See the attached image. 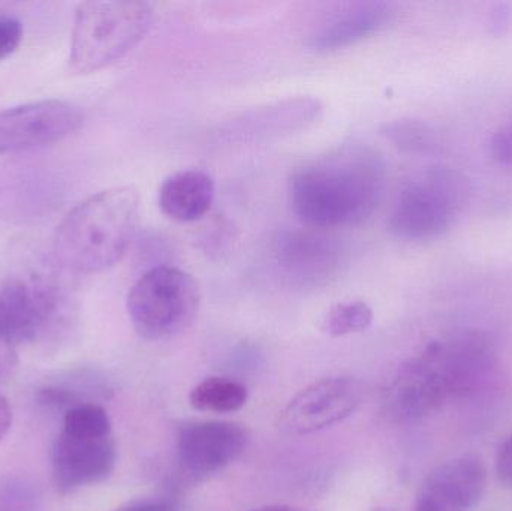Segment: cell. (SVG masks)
Wrapping results in <instances>:
<instances>
[{"mask_svg":"<svg viewBox=\"0 0 512 511\" xmlns=\"http://www.w3.org/2000/svg\"><path fill=\"white\" fill-rule=\"evenodd\" d=\"M385 164L361 144L339 147L301 165L289 180V204L304 227L316 230L360 225L384 197Z\"/></svg>","mask_w":512,"mask_h":511,"instance_id":"6da1fadb","label":"cell"},{"mask_svg":"<svg viewBox=\"0 0 512 511\" xmlns=\"http://www.w3.org/2000/svg\"><path fill=\"white\" fill-rule=\"evenodd\" d=\"M493 366L495 351L481 333H454L430 342L388 384L384 414L396 423L424 419L447 402L474 393L489 377Z\"/></svg>","mask_w":512,"mask_h":511,"instance_id":"7a4b0ae2","label":"cell"},{"mask_svg":"<svg viewBox=\"0 0 512 511\" xmlns=\"http://www.w3.org/2000/svg\"><path fill=\"white\" fill-rule=\"evenodd\" d=\"M138 215L140 192L135 186H116L86 198L57 227L56 257L78 273L111 269L131 246Z\"/></svg>","mask_w":512,"mask_h":511,"instance_id":"3957f363","label":"cell"},{"mask_svg":"<svg viewBox=\"0 0 512 511\" xmlns=\"http://www.w3.org/2000/svg\"><path fill=\"white\" fill-rule=\"evenodd\" d=\"M152 3L141 0H90L78 5L69 62L78 74H92L128 56L149 33Z\"/></svg>","mask_w":512,"mask_h":511,"instance_id":"277c9868","label":"cell"},{"mask_svg":"<svg viewBox=\"0 0 512 511\" xmlns=\"http://www.w3.org/2000/svg\"><path fill=\"white\" fill-rule=\"evenodd\" d=\"M471 197L468 179L450 167H430L400 189L388 228L403 240L441 236Z\"/></svg>","mask_w":512,"mask_h":511,"instance_id":"5b68a950","label":"cell"},{"mask_svg":"<svg viewBox=\"0 0 512 511\" xmlns=\"http://www.w3.org/2000/svg\"><path fill=\"white\" fill-rule=\"evenodd\" d=\"M200 300V288L188 272L179 267L156 266L132 285L126 309L141 338L164 341L194 323Z\"/></svg>","mask_w":512,"mask_h":511,"instance_id":"8992f818","label":"cell"},{"mask_svg":"<svg viewBox=\"0 0 512 511\" xmlns=\"http://www.w3.org/2000/svg\"><path fill=\"white\" fill-rule=\"evenodd\" d=\"M280 275L298 287L315 288L339 275L345 251L336 237L316 228H285L274 237Z\"/></svg>","mask_w":512,"mask_h":511,"instance_id":"52a82bcc","label":"cell"},{"mask_svg":"<svg viewBox=\"0 0 512 511\" xmlns=\"http://www.w3.org/2000/svg\"><path fill=\"white\" fill-rule=\"evenodd\" d=\"M83 113L59 99L30 102L0 111V155L29 152L77 131Z\"/></svg>","mask_w":512,"mask_h":511,"instance_id":"ba28073f","label":"cell"},{"mask_svg":"<svg viewBox=\"0 0 512 511\" xmlns=\"http://www.w3.org/2000/svg\"><path fill=\"white\" fill-rule=\"evenodd\" d=\"M363 395V386L354 378H324L292 398L280 416V428L292 435L330 428L355 413Z\"/></svg>","mask_w":512,"mask_h":511,"instance_id":"9c48e42d","label":"cell"},{"mask_svg":"<svg viewBox=\"0 0 512 511\" xmlns=\"http://www.w3.org/2000/svg\"><path fill=\"white\" fill-rule=\"evenodd\" d=\"M113 434L86 435L60 431L51 452L53 480L60 494L104 482L116 465Z\"/></svg>","mask_w":512,"mask_h":511,"instance_id":"30bf717a","label":"cell"},{"mask_svg":"<svg viewBox=\"0 0 512 511\" xmlns=\"http://www.w3.org/2000/svg\"><path fill=\"white\" fill-rule=\"evenodd\" d=\"M56 309V291L44 279L26 276L0 284V330L15 345L36 341Z\"/></svg>","mask_w":512,"mask_h":511,"instance_id":"8fae6325","label":"cell"},{"mask_svg":"<svg viewBox=\"0 0 512 511\" xmlns=\"http://www.w3.org/2000/svg\"><path fill=\"white\" fill-rule=\"evenodd\" d=\"M248 441V431L239 423L216 420L189 423L179 435L180 462L191 476L207 477L237 461Z\"/></svg>","mask_w":512,"mask_h":511,"instance_id":"7c38bea8","label":"cell"},{"mask_svg":"<svg viewBox=\"0 0 512 511\" xmlns=\"http://www.w3.org/2000/svg\"><path fill=\"white\" fill-rule=\"evenodd\" d=\"M322 111L321 101L310 96L283 99L234 117L222 125L219 134L234 143L274 140L309 128L321 119Z\"/></svg>","mask_w":512,"mask_h":511,"instance_id":"4fadbf2b","label":"cell"},{"mask_svg":"<svg viewBox=\"0 0 512 511\" xmlns=\"http://www.w3.org/2000/svg\"><path fill=\"white\" fill-rule=\"evenodd\" d=\"M486 485L487 471L480 459H453L427 476L412 511H469L483 498Z\"/></svg>","mask_w":512,"mask_h":511,"instance_id":"5bb4252c","label":"cell"},{"mask_svg":"<svg viewBox=\"0 0 512 511\" xmlns=\"http://www.w3.org/2000/svg\"><path fill=\"white\" fill-rule=\"evenodd\" d=\"M394 15L393 3L384 0L348 3L319 24L307 39V47L315 53H331L349 47L387 27Z\"/></svg>","mask_w":512,"mask_h":511,"instance_id":"9a60e30c","label":"cell"},{"mask_svg":"<svg viewBox=\"0 0 512 511\" xmlns=\"http://www.w3.org/2000/svg\"><path fill=\"white\" fill-rule=\"evenodd\" d=\"M215 191V180L206 171H177L159 188V209L173 221H200L212 209Z\"/></svg>","mask_w":512,"mask_h":511,"instance_id":"2e32d148","label":"cell"},{"mask_svg":"<svg viewBox=\"0 0 512 511\" xmlns=\"http://www.w3.org/2000/svg\"><path fill=\"white\" fill-rule=\"evenodd\" d=\"M248 389L230 378L212 377L192 389L189 402L198 411L228 414L242 410L248 402Z\"/></svg>","mask_w":512,"mask_h":511,"instance_id":"e0dca14e","label":"cell"},{"mask_svg":"<svg viewBox=\"0 0 512 511\" xmlns=\"http://www.w3.org/2000/svg\"><path fill=\"white\" fill-rule=\"evenodd\" d=\"M381 135L400 152L409 155L430 156L441 152L438 132L423 120H393L382 125Z\"/></svg>","mask_w":512,"mask_h":511,"instance_id":"ac0fdd59","label":"cell"},{"mask_svg":"<svg viewBox=\"0 0 512 511\" xmlns=\"http://www.w3.org/2000/svg\"><path fill=\"white\" fill-rule=\"evenodd\" d=\"M373 321V311L366 302L354 300L334 305L325 315L322 329L333 338L354 335L369 329Z\"/></svg>","mask_w":512,"mask_h":511,"instance_id":"d6986e66","label":"cell"},{"mask_svg":"<svg viewBox=\"0 0 512 511\" xmlns=\"http://www.w3.org/2000/svg\"><path fill=\"white\" fill-rule=\"evenodd\" d=\"M38 497L32 486L21 480L0 483V511H36Z\"/></svg>","mask_w":512,"mask_h":511,"instance_id":"ffe728a7","label":"cell"},{"mask_svg":"<svg viewBox=\"0 0 512 511\" xmlns=\"http://www.w3.org/2000/svg\"><path fill=\"white\" fill-rule=\"evenodd\" d=\"M23 39V24L14 17H0V60L11 56Z\"/></svg>","mask_w":512,"mask_h":511,"instance_id":"44dd1931","label":"cell"},{"mask_svg":"<svg viewBox=\"0 0 512 511\" xmlns=\"http://www.w3.org/2000/svg\"><path fill=\"white\" fill-rule=\"evenodd\" d=\"M490 153L499 164L512 167V120L495 132L490 140Z\"/></svg>","mask_w":512,"mask_h":511,"instance_id":"7402d4cb","label":"cell"},{"mask_svg":"<svg viewBox=\"0 0 512 511\" xmlns=\"http://www.w3.org/2000/svg\"><path fill=\"white\" fill-rule=\"evenodd\" d=\"M17 365V345L0 330V383L14 375Z\"/></svg>","mask_w":512,"mask_h":511,"instance_id":"603a6c76","label":"cell"},{"mask_svg":"<svg viewBox=\"0 0 512 511\" xmlns=\"http://www.w3.org/2000/svg\"><path fill=\"white\" fill-rule=\"evenodd\" d=\"M496 473L504 485L512 488V434L502 443L496 458Z\"/></svg>","mask_w":512,"mask_h":511,"instance_id":"cb8c5ba5","label":"cell"},{"mask_svg":"<svg viewBox=\"0 0 512 511\" xmlns=\"http://www.w3.org/2000/svg\"><path fill=\"white\" fill-rule=\"evenodd\" d=\"M511 6L508 3H499L492 12L490 18V32L501 35L510 26Z\"/></svg>","mask_w":512,"mask_h":511,"instance_id":"d4e9b609","label":"cell"},{"mask_svg":"<svg viewBox=\"0 0 512 511\" xmlns=\"http://www.w3.org/2000/svg\"><path fill=\"white\" fill-rule=\"evenodd\" d=\"M114 511H176L167 501L162 500H140L132 501Z\"/></svg>","mask_w":512,"mask_h":511,"instance_id":"484cf974","label":"cell"},{"mask_svg":"<svg viewBox=\"0 0 512 511\" xmlns=\"http://www.w3.org/2000/svg\"><path fill=\"white\" fill-rule=\"evenodd\" d=\"M12 425V411L9 402L0 395V441L8 434Z\"/></svg>","mask_w":512,"mask_h":511,"instance_id":"4316f807","label":"cell"},{"mask_svg":"<svg viewBox=\"0 0 512 511\" xmlns=\"http://www.w3.org/2000/svg\"><path fill=\"white\" fill-rule=\"evenodd\" d=\"M252 511H309L300 509V507L280 506V504H271V506H262Z\"/></svg>","mask_w":512,"mask_h":511,"instance_id":"83f0119b","label":"cell"},{"mask_svg":"<svg viewBox=\"0 0 512 511\" xmlns=\"http://www.w3.org/2000/svg\"><path fill=\"white\" fill-rule=\"evenodd\" d=\"M375 511H391V510H387V509H376Z\"/></svg>","mask_w":512,"mask_h":511,"instance_id":"f1b7e54d","label":"cell"}]
</instances>
